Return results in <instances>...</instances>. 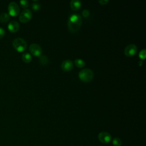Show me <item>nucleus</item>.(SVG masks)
I'll return each instance as SVG.
<instances>
[{
    "mask_svg": "<svg viewBox=\"0 0 146 146\" xmlns=\"http://www.w3.org/2000/svg\"><path fill=\"white\" fill-rule=\"evenodd\" d=\"M73 62L69 59L64 60L61 64V68L63 71H69L73 68Z\"/></svg>",
    "mask_w": 146,
    "mask_h": 146,
    "instance_id": "9",
    "label": "nucleus"
},
{
    "mask_svg": "<svg viewBox=\"0 0 146 146\" xmlns=\"http://www.w3.org/2000/svg\"><path fill=\"white\" fill-rule=\"evenodd\" d=\"M19 29V24L16 21H12L8 24V29L11 33H16Z\"/></svg>",
    "mask_w": 146,
    "mask_h": 146,
    "instance_id": "10",
    "label": "nucleus"
},
{
    "mask_svg": "<svg viewBox=\"0 0 146 146\" xmlns=\"http://www.w3.org/2000/svg\"><path fill=\"white\" fill-rule=\"evenodd\" d=\"M10 19V15L7 13H1L0 15V22L1 23H6L9 21Z\"/></svg>",
    "mask_w": 146,
    "mask_h": 146,
    "instance_id": "13",
    "label": "nucleus"
},
{
    "mask_svg": "<svg viewBox=\"0 0 146 146\" xmlns=\"http://www.w3.org/2000/svg\"><path fill=\"white\" fill-rule=\"evenodd\" d=\"M13 46L18 52L24 51L27 47V43L25 39L21 38H17L13 41Z\"/></svg>",
    "mask_w": 146,
    "mask_h": 146,
    "instance_id": "3",
    "label": "nucleus"
},
{
    "mask_svg": "<svg viewBox=\"0 0 146 146\" xmlns=\"http://www.w3.org/2000/svg\"><path fill=\"white\" fill-rule=\"evenodd\" d=\"M90 15V11L87 9H84L82 11V15L84 18H87Z\"/></svg>",
    "mask_w": 146,
    "mask_h": 146,
    "instance_id": "20",
    "label": "nucleus"
},
{
    "mask_svg": "<svg viewBox=\"0 0 146 146\" xmlns=\"http://www.w3.org/2000/svg\"><path fill=\"white\" fill-rule=\"evenodd\" d=\"M29 51L32 55L35 56H39L42 53L41 47L36 43L31 44L29 46Z\"/></svg>",
    "mask_w": 146,
    "mask_h": 146,
    "instance_id": "7",
    "label": "nucleus"
},
{
    "mask_svg": "<svg viewBox=\"0 0 146 146\" xmlns=\"http://www.w3.org/2000/svg\"><path fill=\"white\" fill-rule=\"evenodd\" d=\"M32 17V13L29 9H24L19 14V19L22 23L29 22Z\"/></svg>",
    "mask_w": 146,
    "mask_h": 146,
    "instance_id": "5",
    "label": "nucleus"
},
{
    "mask_svg": "<svg viewBox=\"0 0 146 146\" xmlns=\"http://www.w3.org/2000/svg\"><path fill=\"white\" fill-rule=\"evenodd\" d=\"M5 31L4 29L1 27H0V39L3 37V36L5 35Z\"/></svg>",
    "mask_w": 146,
    "mask_h": 146,
    "instance_id": "21",
    "label": "nucleus"
},
{
    "mask_svg": "<svg viewBox=\"0 0 146 146\" xmlns=\"http://www.w3.org/2000/svg\"><path fill=\"white\" fill-rule=\"evenodd\" d=\"M137 51V47L135 44L127 45L124 50V53L127 56H132L135 55Z\"/></svg>",
    "mask_w": 146,
    "mask_h": 146,
    "instance_id": "6",
    "label": "nucleus"
},
{
    "mask_svg": "<svg viewBox=\"0 0 146 146\" xmlns=\"http://www.w3.org/2000/svg\"><path fill=\"white\" fill-rule=\"evenodd\" d=\"M39 57V62L40 64L45 66L48 63V59L46 55H41Z\"/></svg>",
    "mask_w": 146,
    "mask_h": 146,
    "instance_id": "15",
    "label": "nucleus"
},
{
    "mask_svg": "<svg viewBox=\"0 0 146 146\" xmlns=\"http://www.w3.org/2000/svg\"><path fill=\"white\" fill-rule=\"evenodd\" d=\"M22 59L25 63H29L32 60V56L29 52H24L22 55Z\"/></svg>",
    "mask_w": 146,
    "mask_h": 146,
    "instance_id": "12",
    "label": "nucleus"
},
{
    "mask_svg": "<svg viewBox=\"0 0 146 146\" xmlns=\"http://www.w3.org/2000/svg\"><path fill=\"white\" fill-rule=\"evenodd\" d=\"M82 23V19L81 16L78 14H72L70 15L68 19V29L72 33L78 31Z\"/></svg>",
    "mask_w": 146,
    "mask_h": 146,
    "instance_id": "1",
    "label": "nucleus"
},
{
    "mask_svg": "<svg viewBox=\"0 0 146 146\" xmlns=\"http://www.w3.org/2000/svg\"><path fill=\"white\" fill-rule=\"evenodd\" d=\"M70 7L73 10H78L81 7V2L79 0H72L70 2Z\"/></svg>",
    "mask_w": 146,
    "mask_h": 146,
    "instance_id": "11",
    "label": "nucleus"
},
{
    "mask_svg": "<svg viewBox=\"0 0 146 146\" xmlns=\"http://www.w3.org/2000/svg\"><path fill=\"white\" fill-rule=\"evenodd\" d=\"M98 139L101 143L103 144H107L111 141L112 139V137L108 132L106 131H103L99 133Z\"/></svg>",
    "mask_w": 146,
    "mask_h": 146,
    "instance_id": "8",
    "label": "nucleus"
},
{
    "mask_svg": "<svg viewBox=\"0 0 146 146\" xmlns=\"http://www.w3.org/2000/svg\"><path fill=\"white\" fill-rule=\"evenodd\" d=\"M112 144L114 146H121L122 141L119 137H115L112 140Z\"/></svg>",
    "mask_w": 146,
    "mask_h": 146,
    "instance_id": "16",
    "label": "nucleus"
},
{
    "mask_svg": "<svg viewBox=\"0 0 146 146\" xmlns=\"http://www.w3.org/2000/svg\"><path fill=\"white\" fill-rule=\"evenodd\" d=\"M146 56V50L145 48L142 49L139 54V57L141 59H144Z\"/></svg>",
    "mask_w": 146,
    "mask_h": 146,
    "instance_id": "17",
    "label": "nucleus"
},
{
    "mask_svg": "<svg viewBox=\"0 0 146 146\" xmlns=\"http://www.w3.org/2000/svg\"><path fill=\"white\" fill-rule=\"evenodd\" d=\"M20 5L22 8H26L29 6V2L26 0H22L19 2Z\"/></svg>",
    "mask_w": 146,
    "mask_h": 146,
    "instance_id": "18",
    "label": "nucleus"
},
{
    "mask_svg": "<svg viewBox=\"0 0 146 146\" xmlns=\"http://www.w3.org/2000/svg\"><path fill=\"white\" fill-rule=\"evenodd\" d=\"M78 76L82 81L89 82L94 78V72L90 68H83L79 71Z\"/></svg>",
    "mask_w": 146,
    "mask_h": 146,
    "instance_id": "2",
    "label": "nucleus"
},
{
    "mask_svg": "<svg viewBox=\"0 0 146 146\" xmlns=\"http://www.w3.org/2000/svg\"><path fill=\"white\" fill-rule=\"evenodd\" d=\"M74 63L75 64V66L79 68H82L83 67L85 64H86V63L82 59H80V58H78V59H76L74 61Z\"/></svg>",
    "mask_w": 146,
    "mask_h": 146,
    "instance_id": "14",
    "label": "nucleus"
},
{
    "mask_svg": "<svg viewBox=\"0 0 146 146\" xmlns=\"http://www.w3.org/2000/svg\"><path fill=\"white\" fill-rule=\"evenodd\" d=\"M142 64H143V62H142L141 60H140V61L139 62V66H141Z\"/></svg>",
    "mask_w": 146,
    "mask_h": 146,
    "instance_id": "23",
    "label": "nucleus"
},
{
    "mask_svg": "<svg viewBox=\"0 0 146 146\" xmlns=\"http://www.w3.org/2000/svg\"><path fill=\"white\" fill-rule=\"evenodd\" d=\"M8 11L9 15L15 17L19 14L20 9L18 5L15 2H10L8 5Z\"/></svg>",
    "mask_w": 146,
    "mask_h": 146,
    "instance_id": "4",
    "label": "nucleus"
},
{
    "mask_svg": "<svg viewBox=\"0 0 146 146\" xmlns=\"http://www.w3.org/2000/svg\"><path fill=\"white\" fill-rule=\"evenodd\" d=\"M108 2H109L108 0H100V1H99V3L102 5H105L107 3H108Z\"/></svg>",
    "mask_w": 146,
    "mask_h": 146,
    "instance_id": "22",
    "label": "nucleus"
},
{
    "mask_svg": "<svg viewBox=\"0 0 146 146\" xmlns=\"http://www.w3.org/2000/svg\"><path fill=\"white\" fill-rule=\"evenodd\" d=\"M31 7L33 9V10L34 11H38L39 10V9L40 8V5L39 3H33L31 5Z\"/></svg>",
    "mask_w": 146,
    "mask_h": 146,
    "instance_id": "19",
    "label": "nucleus"
}]
</instances>
